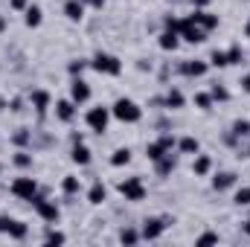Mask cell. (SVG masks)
<instances>
[{
	"label": "cell",
	"instance_id": "6da1fadb",
	"mask_svg": "<svg viewBox=\"0 0 250 247\" xmlns=\"http://www.w3.org/2000/svg\"><path fill=\"white\" fill-rule=\"evenodd\" d=\"M111 117L114 120H120V123L125 125H134L143 120V108L134 102V99H128V96H120L114 105H111Z\"/></svg>",
	"mask_w": 250,
	"mask_h": 247
},
{
	"label": "cell",
	"instance_id": "7a4b0ae2",
	"mask_svg": "<svg viewBox=\"0 0 250 247\" xmlns=\"http://www.w3.org/2000/svg\"><path fill=\"white\" fill-rule=\"evenodd\" d=\"M29 204H32V209L38 212V218H41V221H47V224H59L62 209H59V204H56V201H50V198H47V192H35Z\"/></svg>",
	"mask_w": 250,
	"mask_h": 247
},
{
	"label": "cell",
	"instance_id": "3957f363",
	"mask_svg": "<svg viewBox=\"0 0 250 247\" xmlns=\"http://www.w3.org/2000/svg\"><path fill=\"white\" fill-rule=\"evenodd\" d=\"M90 67H93L96 73H102V76H120V73H123V62H120L117 56H111V53H96L93 62H90Z\"/></svg>",
	"mask_w": 250,
	"mask_h": 247
},
{
	"label": "cell",
	"instance_id": "277c9868",
	"mask_svg": "<svg viewBox=\"0 0 250 247\" xmlns=\"http://www.w3.org/2000/svg\"><path fill=\"white\" fill-rule=\"evenodd\" d=\"M84 123H87L90 131L105 134V131H108V123H111V108H105V105L90 108V111H87V117H84Z\"/></svg>",
	"mask_w": 250,
	"mask_h": 247
},
{
	"label": "cell",
	"instance_id": "5b68a950",
	"mask_svg": "<svg viewBox=\"0 0 250 247\" xmlns=\"http://www.w3.org/2000/svg\"><path fill=\"white\" fill-rule=\"evenodd\" d=\"M120 195H123L125 201H131V204H140V201H146V186H143V178H125L120 181Z\"/></svg>",
	"mask_w": 250,
	"mask_h": 247
},
{
	"label": "cell",
	"instance_id": "8992f818",
	"mask_svg": "<svg viewBox=\"0 0 250 247\" xmlns=\"http://www.w3.org/2000/svg\"><path fill=\"white\" fill-rule=\"evenodd\" d=\"M178 35H181V41H187V44H204V41H207V32H204L192 18H184V21L178 23Z\"/></svg>",
	"mask_w": 250,
	"mask_h": 247
},
{
	"label": "cell",
	"instance_id": "52a82bcc",
	"mask_svg": "<svg viewBox=\"0 0 250 247\" xmlns=\"http://www.w3.org/2000/svg\"><path fill=\"white\" fill-rule=\"evenodd\" d=\"M166 227H169V218H146L143 221V230H140V236H143V242H157L163 233H166Z\"/></svg>",
	"mask_w": 250,
	"mask_h": 247
},
{
	"label": "cell",
	"instance_id": "ba28073f",
	"mask_svg": "<svg viewBox=\"0 0 250 247\" xmlns=\"http://www.w3.org/2000/svg\"><path fill=\"white\" fill-rule=\"evenodd\" d=\"M9 192L15 198H21V201H32V195L38 192V181L35 178H15L12 186H9Z\"/></svg>",
	"mask_w": 250,
	"mask_h": 247
},
{
	"label": "cell",
	"instance_id": "9c48e42d",
	"mask_svg": "<svg viewBox=\"0 0 250 247\" xmlns=\"http://www.w3.org/2000/svg\"><path fill=\"white\" fill-rule=\"evenodd\" d=\"M70 99H73L76 105L90 102V84H87L82 76H73V82H70Z\"/></svg>",
	"mask_w": 250,
	"mask_h": 247
},
{
	"label": "cell",
	"instance_id": "30bf717a",
	"mask_svg": "<svg viewBox=\"0 0 250 247\" xmlns=\"http://www.w3.org/2000/svg\"><path fill=\"white\" fill-rule=\"evenodd\" d=\"M189 18H192V21H195L204 32H212V29L218 26V15H212V12H207V9H195Z\"/></svg>",
	"mask_w": 250,
	"mask_h": 247
},
{
	"label": "cell",
	"instance_id": "8fae6325",
	"mask_svg": "<svg viewBox=\"0 0 250 247\" xmlns=\"http://www.w3.org/2000/svg\"><path fill=\"white\" fill-rule=\"evenodd\" d=\"M178 169V154H172V151H166L157 163H154V172H157V178H169L172 172Z\"/></svg>",
	"mask_w": 250,
	"mask_h": 247
},
{
	"label": "cell",
	"instance_id": "7c38bea8",
	"mask_svg": "<svg viewBox=\"0 0 250 247\" xmlns=\"http://www.w3.org/2000/svg\"><path fill=\"white\" fill-rule=\"evenodd\" d=\"M157 47H160L163 53H175V50L181 47V35L172 32V29H163V32L157 35Z\"/></svg>",
	"mask_w": 250,
	"mask_h": 247
},
{
	"label": "cell",
	"instance_id": "4fadbf2b",
	"mask_svg": "<svg viewBox=\"0 0 250 247\" xmlns=\"http://www.w3.org/2000/svg\"><path fill=\"white\" fill-rule=\"evenodd\" d=\"M56 120L59 123H73L76 120V102L73 99H59L56 102Z\"/></svg>",
	"mask_w": 250,
	"mask_h": 247
},
{
	"label": "cell",
	"instance_id": "5bb4252c",
	"mask_svg": "<svg viewBox=\"0 0 250 247\" xmlns=\"http://www.w3.org/2000/svg\"><path fill=\"white\" fill-rule=\"evenodd\" d=\"M29 102H32L35 114L44 120V117H47V108H50V93H47V90H32V93H29Z\"/></svg>",
	"mask_w": 250,
	"mask_h": 247
},
{
	"label": "cell",
	"instance_id": "9a60e30c",
	"mask_svg": "<svg viewBox=\"0 0 250 247\" xmlns=\"http://www.w3.org/2000/svg\"><path fill=\"white\" fill-rule=\"evenodd\" d=\"M178 70H181L184 76H189V79H201V76H207L209 62H184Z\"/></svg>",
	"mask_w": 250,
	"mask_h": 247
},
{
	"label": "cell",
	"instance_id": "2e32d148",
	"mask_svg": "<svg viewBox=\"0 0 250 247\" xmlns=\"http://www.w3.org/2000/svg\"><path fill=\"white\" fill-rule=\"evenodd\" d=\"M236 181H239L236 172H218V175L212 178V189H215V192H227V189L236 186Z\"/></svg>",
	"mask_w": 250,
	"mask_h": 247
},
{
	"label": "cell",
	"instance_id": "e0dca14e",
	"mask_svg": "<svg viewBox=\"0 0 250 247\" xmlns=\"http://www.w3.org/2000/svg\"><path fill=\"white\" fill-rule=\"evenodd\" d=\"M163 102H166V108H169V111H181V108L187 105V96H184L178 87H169V90H166V96H163Z\"/></svg>",
	"mask_w": 250,
	"mask_h": 247
},
{
	"label": "cell",
	"instance_id": "ac0fdd59",
	"mask_svg": "<svg viewBox=\"0 0 250 247\" xmlns=\"http://www.w3.org/2000/svg\"><path fill=\"white\" fill-rule=\"evenodd\" d=\"M70 160H73L76 166H90V160H93V157H90V148H87L84 143H76V145H73V151H70Z\"/></svg>",
	"mask_w": 250,
	"mask_h": 247
},
{
	"label": "cell",
	"instance_id": "d6986e66",
	"mask_svg": "<svg viewBox=\"0 0 250 247\" xmlns=\"http://www.w3.org/2000/svg\"><path fill=\"white\" fill-rule=\"evenodd\" d=\"M192 172H195V178H207V175L212 172V157H209V154H195Z\"/></svg>",
	"mask_w": 250,
	"mask_h": 247
},
{
	"label": "cell",
	"instance_id": "ffe728a7",
	"mask_svg": "<svg viewBox=\"0 0 250 247\" xmlns=\"http://www.w3.org/2000/svg\"><path fill=\"white\" fill-rule=\"evenodd\" d=\"M64 15H67V21L79 23V21L84 18V3H82V0H67V3H64Z\"/></svg>",
	"mask_w": 250,
	"mask_h": 247
},
{
	"label": "cell",
	"instance_id": "44dd1931",
	"mask_svg": "<svg viewBox=\"0 0 250 247\" xmlns=\"http://www.w3.org/2000/svg\"><path fill=\"white\" fill-rule=\"evenodd\" d=\"M41 21H44V12H41V6H26V9H23V23H26L29 29L41 26Z\"/></svg>",
	"mask_w": 250,
	"mask_h": 247
},
{
	"label": "cell",
	"instance_id": "7402d4cb",
	"mask_svg": "<svg viewBox=\"0 0 250 247\" xmlns=\"http://www.w3.org/2000/svg\"><path fill=\"white\" fill-rule=\"evenodd\" d=\"M175 148H178L181 154H198V151H201V143H198L195 137H181Z\"/></svg>",
	"mask_w": 250,
	"mask_h": 247
},
{
	"label": "cell",
	"instance_id": "603a6c76",
	"mask_svg": "<svg viewBox=\"0 0 250 247\" xmlns=\"http://www.w3.org/2000/svg\"><path fill=\"white\" fill-rule=\"evenodd\" d=\"M105 198H108V189H105L102 181H96V184L87 189V201H90V204H102Z\"/></svg>",
	"mask_w": 250,
	"mask_h": 247
},
{
	"label": "cell",
	"instance_id": "cb8c5ba5",
	"mask_svg": "<svg viewBox=\"0 0 250 247\" xmlns=\"http://www.w3.org/2000/svg\"><path fill=\"white\" fill-rule=\"evenodd\" d=\"M79 189H82V181L76 178V175H64V181H62V192L64 195H79Z\"/></svg>",
	"mask_w": 250,
	"mask_h": 247
},
{
	"label": "cell",
	"instance_id": "d4e9b609",
	"mask_svg": "<svg viewBox=\"0 0 250 247\" xmlns=\"http://www.w3.org/2000/svg\"><path fill=\"white\" fill-rule=\"evenodd\" d=\"M12 143H15L18 148H26V145H32V131H29V128H18V131L12 134Z\"/></svg>",
	"mask_w": 250,
	"mask_h": 247
},
{
	"label": "cell",
	"instance_id": "484cf974",
	"mask_svg": "<svg viewBox=\"0 0 250 247\" xmlns=\"http://www.w3.org/2000/svg\"><path fill=\"white\" fill-rule=\"evenodd\" d=\"M128 163H131V148H117V151L111 154V166H114V169L128 166Z\"/></svg>",
	"mask_w": 250,
	"mask_h": 247
},
{
	"label": "cell",
	"instance_id": "4316f807",
	"mask_svg": "<svg viewBox=\"0 0 250 247\" xmlns=\"http://www.w3.org/2000/svg\"><path fill=\"white\" fill-rule=\"evenodd\" d=\"M120 242H123V245H137V242H143V236H140L137 227H123V230H120Z\"/></svg>",
	"mask_w": 250,
	"mask_h": 247
},
{
	"label": "cell",
	"instance_id": "83f0119b",
	"mask_svg": "<svg viewBox=\"0 0 250 247\" xmlns=\"http://www.w3.org/2000/svg\"><path fill=\"white\" fill-rule=\"evenodd\" d=\"M12 163H15L18 169H32V154H29L26 148H21V151H15V157H12Z\"/></svg>",
	"mask_w": 250,
	"mask_h": 247
},
{
	"label": "cell",
	"instance_id": "f1b7e54d",
	"mask_svg": "<svg viewBox=\"0 0 250 247\" xmlns=\"http://www.w3.org/2000/svg\"><path fill=\"white\" fill-rule=\"evenodd\" d=\"M230 131L239 137V140H245V137H250V120H236V123L230 125Z\"/></svg>",
	"mask_w": 250,
	"mask_h": 247
},
{
	"label": "cell",
	"instance_id": "f546056e",
	"mask_svg": "<svg viewBox=\"0 0 250 247\" xmlns=\"http://www.w3.org/2000/svg\"><path fill=\"white\" fill-rule=\"evenodd\" d=\"M209 96H212V102H230V90L224 84H212L209 87Z\"/></svg>",
	"mask_w": 250,
	"mask_h": 247
},
{
	"label": "cell",
	"instance_id": "4dcf8cb0",
	"mask_svg": "<svg viewBox=\"0 0 250 247\" xmlns=\"http://www.w3.org/2000/svg\"><path fill=\"white\" fill-rule=\"evenodd\" d=\"M163 154H166V148H163L160 143H148V145H146V157H148L151 163H157Z\"/></svg>",
	"mask_w": 250,
	"mask_h": 247
},
{
	"label": "cell",
	"instance_id": "1f68e13d",
	"mask_svg": "<svg viewBox=\"0 0 250 247\" xmlns=\"http://www.w3.org/2000/svg\"><path fill=\"white\" fill-rule=\"evenodd\" d=\"M192 102H195L198 111H209V108H212V96H209V93H195Z\"/></svg>",
	"mask_w": 250,
	"mask_h": 247
},
{
	"label": "cell",
	"instance_id": "d6a6232c",
	"mask_svg": "<svg viewBox=\"0 0 250 247\" xmlns=\"http://www.w3.org/2000/svg\"><path fill=\"white\" fill-rule=\"evenodd\" d=\"M209 67H230V62H227V53H224V50H215V53L209 56Z\"/></svg>",
	"mask_w": 250,
	"mask_h": 247
},
{
	"label": "cell",
	"instance_id": "836d02e7",
	"mask_svg": "<svg viewBox=\"0 0 250 247\" xmlns=\"http://www.w3.org/2000/svg\"><path fill=\"white\" fill-rule=\"evenodd\" d=\"M233 201H236V206H250V186H242Z\"/></svg>",
	"mask_w": 250,
	"mask_h": 247
},
{
	"label": "cell",
	"instance_id": "e575fe53",
	"mask_svg": "<svg viewBox=\"0 0 250 247\" xmlns=\"http://www.w3.org/2000/svg\"><path fill=\"white\" fill-rule=\"evenodd\" d=\"M195 245H198V247H207V245H218V233H201V236L195 239Z\"/></svg>",
	"mask_w": 250,
	"mask_h": 247
},
{
	"label": "cell",
	"instance_id": "d590c367",
	"mask_svg": "<svg viewBox=\"0 0 250 247\" xmlns=\"http://www.w3.org/2000/svg\"><path fill=\"white\" fill-rule=\"evenodd\" d=\"M242 59H245L242 47H239V44H233V47L227 50V62H230V64H242Z\"/></svg>",
	"mask_w": 250,
	"mask_h": 247
},
{
	"label": "cell",
	"instance_id": "8d00e7d4",
	"mask_svg": "<svg viewBox=\"0 0 250 247\" xmlns=\"http://www.w3.org/2000/svg\"><path fill=\"white\" fill-rule=\"evenodd\" d=\"M84 67H90V62H84V59H76V62H70V76H82L84 73Z\"/></svg>",
	"mask_w": 250,
	"mask_h": 247
},
{
	"label": "cell",
	"instance_id": "74e56055",
	"mask_svg": "<svg viewBox=\"0 0 250 247\" xmlns=\"http://www.w3.org/2000/svg\"><path fill=\"white\" fill-rule=\"evenodd\" d=\"M44 242H47V245H64V242H67V236L59 233V230H50V233L44 236Z\"/></svg>",
	"mask_w": 250,
	"mask_h": 247
},
{
	"label": "cell",
	"instance_id": "f35d334b",
	"mask_svg": "<svg viewBox=\"0 0 250 247\" xmlns=\"http://www.w3.org/2000/svg\"><path fill=\"white\" fill-rule=\"evenodd\" d=\"M157 143H160V145H163V148H166V151H172V148H175V145H178V140H175V137H172V134H163V137H160V140H157Z\"/></svg>",
	"mask_w": 250,
	"mask_h": 247
},
{
	"label": "cell",
	"instance_id": "ab89813d",
	"mask_svg": "<svg viewBox=\"0 0 250 247\" xmlns=\"http://www.w3.org/2000/svg\"><path fill=\"white\" fill-rule=\"evenodd\" d=\"M9 6H12V9H18V12H23V9L29 6V0H9Z\"/></svg>",
	"mask_w": 250,
	"mask_h": 247
},
{
	"label": "cell",
	"instance_id": "60d3db41",
	"mask_svg": "<svg viewBox=\"0 0 250 247\" xmlns=\"http://www.w3.org/2000/svg\"><path fill=\"white\" fill-rule=\"evenodd\" d=\"M9 108H12L15 114H21V111H23V99H12V102H9Z\"/></svg>",
	"mask_w": 250,
	"mask_h": 247
},
{
	"label": "cell",
	"instance_id": "b9f144b4",
	"mask_svg": "<svg viewBox=\"0 0 250 247\" xmlns=\"http://www.w3.org/2000/svg\"><path fill=\"white\" fill-rule=\"evenodd\" d=\"M84 6H90V9H105V0H82Z\"/></svg>",
	"mask_w": 250,
	"mask_h": 247
},
{
	"label": "cell",
	"instance_id": "7bdbcfd3",
	"mask_svg": "<svg viewBox=\"0 0 250 247\" xmlns=\"http://www.w3.org/2000/svg\"><path fill=\"white\" fill-rule=\"evenodd\" d=\"M209 3H212V0H192V6H195V9H207Z\"/></svg>",
	"mask_w": 250,
	"mask_h": 247
},
{
	"label": "cell",
	"instance_id": "ee69618b",
	"mask_svg": "<svg viewBox=\"0 0 250 247\" xmlns=\"http://www.w3.org/2000/svg\"><path fill=\"white\" fill-rule=\"evenodd\" d=\"M242 90L250 93V73H248V76H242Z\"/></svg>",
	"mask_w": 250,
	"mask_h": 247
},
{
	"label": "cell",
	"instance_id": "f6af8a7d",
	"mask_svg": "<svg viewBox=\"0 0 250 247\" xmlns=\"http://www.w3.org/2000/svg\"><path fill=\"white\" fill-rule=\"evenodd\" d=\"M242 233H245V236H250V218L245 221V224H242Z\"/></svg>",
	"mask_w": 250,
	"mask_h": 247
},
{
	"label": "cell",
	"instance_id": "bcb514c9",
	"mask_svg": "<svg viewBox=\"0 0 250 247\" xmlns=\"http://www.w3.org/2000/svg\"><path fill=\"white\" fill-rule=\"evenodd\" d=\"M245 38H250V18H248V23H245Z\"/></svg>",
	"mask_w": 250,
	"mask_h": 247
},
{
	"label": "cell",
	"instance_id": "7dc6e473",
	"mask_svg": "<svg viewBox=\"0 0 250 247\" xmlns=\"http://www.w3.org/2000/svg\"><path fill=\"white\" fill-rule=\"evenodd\" d=\"M3 29H6V18L0 15V32H3Z\"/></svg>",
	"mask_w": 250,
	"mask_h": 247
},
{
	"label": "cell",
	"instance_id": "c3c4849f",
	"mask_svg": "<svg viewBox=\"0 0 250 247\" xmlns=\"http://www.w3.org/2000/svg\"><path fill=\"white\" fill-rule=\"evenodd\" d=\"M245 157H250V145H248V151H245Z\"/></svg>",
	"mask_w": 250,
	"mask_h": 247
},
{
	"label": "cell",
	"instance_id": "681fc988",
	"mask_svg": "<svg viewBox=\"0 0 250 247\" xmlns=\"http://www.w3.org/2000/svg\"><path fill=\"white\" fill-rule=\"evenodd\" d=\"M0 172H3V163H0Z\"/></svg>",
	"mask_w": 250,
	"mask_h": 247
}]
</instances>
